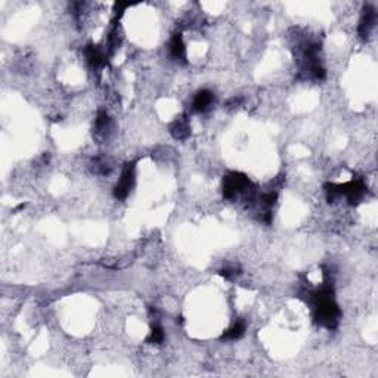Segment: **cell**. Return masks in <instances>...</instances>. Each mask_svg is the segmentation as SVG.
<instances>
[{
	"instance_id": "277c9868",
	"label": "cell",
	"mask_w": 378,
	"mask_h": 378,
	"mask_svg": "<svg viewBox=\"0 0 378 378\" xmlns=\"http://www.w3.org/2000/svg\"><path fill=\"white\" fill-rule=\"evenodd\" d=\"M170 52H172V55L176 59H185L187 49H185V45H184V40H182L181 34H175V37L172 39V42H170Z\"/></svg>"
},
{
	"instance_id": "8992f818",
	"label": "cell",
	"mask_w": 378,
	"mask_h": 378,
	"mask_svg": "<svg viewBox=\"0 0 378 378\" xmlns=\"http://www.w3.org/2000/svg\"><path fill=\"white\" fill-rule=\"evenodd\" d=\"M189 130V126L187 121H182V120H178L176 123H175V126L172 127V133L175 135V138H178V139H184V138H187L188 136V132Z\"/></svg>"
},
{
	"instance_id": "52a82bcc",
	"label": "cell",
	"mask_w": 378,
	"mask_h": 378,
	"mask_svg": "<svg viewBox=\"0 0 378 378\" xmlns=\"http://www.w3.org/2000/svg\"><path fill=\"white\" fill-rule=\"evenodd\" d=\"M163 340H164L163 328L158 327V325L152 327V331H151V335H149V343H152V344H160V343H163Z\"/></svg>"
},
{
	"instance_id": "5b68a950",
	"label": "cell",
	"mask_w": 378,
	"mask_h": 378,
	"mask_svg": "<svg viewBox=\"0 0 378 378\" xmlns=\"http://www.w3.org/2000/svg\"><path fill=\"white\" fill-rule=\"evenodd\" d=\"M245 332V325L244 322H236L232 328H229L226 331V334H223V338L226 340H238L239 337H242Z\"/></svg>"
},
{
	"instance_id": "3957f363",
	"label": "cell",
	"mask_w": 378,
	"mask_h": 378,
	"mask_svg": "<svg viewBox=\"0 0 378 378\" xmlns=\"http://www.w3.org/2000/svg\"><path fill=\"white\" fill-rule=\"evenodd\" d=\"M376 25V12L373 9H367V12L364 13L362 19H361V25H359V31L362 36H368L371 33V30Z\"/></svg>"
},
{
	"instance_id": "6da1fadb",
	"label": "cell",
	"mask_w": 378,
	"mask_h": 378,
	"mask_svg": "<svg viewBox=\"0 0 378 378\" xmlns=\"http://www.w3.org/2000/svg\"><path fill=\"white\" fill-rule=\"evenodd\" d=\"M133 182H135V167H133V164H127L126 169L121 173V178H120L118 184L114 188L115 198H118V199L126 198L130 192V188L133 187Z\"/></svg>"
},
{
	"instance_id": "7a4b0ae2",
	"label": "cell",
	"mask_w": 378,
	"mask_h": 378,
	"mask_svg": "<svg viewBox=\"0 0 378 378\" xmlns=\"http://www.w3.org/2000/svg\"><path fill=\"white\" fill-rule=\"evenodd\" d=\"M213 100H214V96L210 91H201V92L195 94L193 102H192V108L196 112H204L213 105Z\"/></svg>"
}]
</instances>
